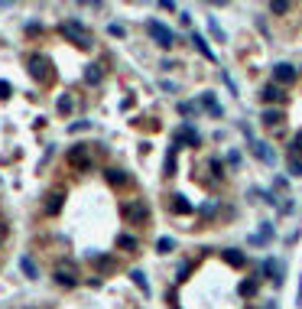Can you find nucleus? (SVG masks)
Wrapping results in <instances>:
<instances>
[{"instance_id":"1","label":"nucleus","mask_w":302,"mask_h":309,"mask_svg":"<svg viewBox=\"0 0 302 309\" xmlns=\"http://www.w3.org/2000/svg\"><path fill=\"white\" fill-rule=\"evenodd\" d=\"M62 36L72 39V43L81 46V49H91V33H88L78 20H65V23H62Z\"/></svg>"},{"instance_id":"2","label":"nucleus","mask_w":302,"mask_h":309,"mask_svg":"<svg viewBox=\"0 0 302 309\" xmlns=\"http://www.w3.org/2000/svg\"><path fill=\"white\" fill-rule=\"evenodd\" d=\"M26 68H30V75L36 81H49L52 78V62L43 56V52H33L30 59H26Z\"/></svg>"},{"instance_id":"3","label":"nucleus","mask_w":302,"mask_h":309,"mask_svg":"<svg viewBox=\"0 0 302 309\" xmlns=\"http://www.w3.org/2000/svg\"><path fill=\"white\" fill-rule=\"evenodd\" d=\"M146 33H149V39H153L156 46H163V49H169V46L176 43V33L169 30L166 23H160V20H149V23H146Z\"/></svg>"},{"instance_id":"4","label":"nucleus","mask_w":302,"mask_h":309,"mask_svg":"<svg viewBox=\"0 0 302 309\" xmlns=\"http://www.w3.org/2000/svg\"><path fill=\"white\" fill-rule=\"evenodd\" d=\"M56 283L59 286H78V267L72 264V260H59V267H56Z\"/></svg>"},{"instance_id":"5","label":"nucleus","mask_w":302,"mask_h":309,"mask_svg":"<svg viewBox=\"0 0 302 309\" xmlns=\"http://www.w3.org/2000/svg\"><path fill=\"white\" fill-rule=\"evenodd\" d=\"M123 215H127V222L143 225V222L149 218V205L143 202V198H133V202H127V205H123Z\"/></svg>"},{"instance_id":"6","label":"nucleus","mask_w":302,"mask_h":309,"mask_svg":"<svg viewBox=\"0 0 302 309\" xmlns=\"http://www.w3.org/2000/svg\"><path fill=\"white\" fill-rule=\"evenodd\" d=\"M299 78V72L289 65V62H279V65H273V85H292V81Z\"/></svg>"},{"instance_id":"7","label":"nucleus","mask_w":302,"mask_h":309,"mask_svg":"<svg viewBox=\"0 0 302 309\" xmlns=\"http://www.w3.org/2000/svg\"><path fill=\"white\" fill-rule=\"evenodd\" d=\"M68 163H72V166H78V169H91V153H88L85 143H78V147L68 153Z\"/></svg>"},{"instance_id":"8","label":"nucleus","mask_w":302,"mask_h":309,"mask_svg":"<svg viewBox=\"0 0 302 309\" xmlns=\"http://www.w3.org/2000/svg\"><path fill=\"white\" fill-rule=\"evenodd\" d=\"M198 140H202V137H198V130H195V127H189V124H182V127H179V134H176V147H179V143L198 147Z\"/></svg>"},{"instance_id":"9","label":"nucleus","mask_w":302,"mask_h":309,"mask_svg":"<svg viewBox=\"0 0 302 309\" xmlns=\"http://www.w3.org/2000/svg\"><path fill=\"white\" fill-rule=\"evenodd\" d=\"M250 150L257 153V160H263V163H266V166H273V163H276V153H273V150L266 147L263 140H253V143H250Z\"/></svg>"},{"instance_id":"10","label":"nucleus","mask_w":302,"mask_h":309,"mask_svg":"<svg viewBox=\"0 0 302 309\" xmlns=\"http://www.w3.org/2000/svg\"><path fill=\"white\" fill-rule=\"evenodd\" d=\"M263 273H270L276 286L283 283V264H279V260H263Z\"/></svg>"},{"instance_id":"11","label":"nucleus","mask_w":302,"mask_h":309,"mask_svg":"<svg viewBox=\"0 0 302 309\" xmlns=\"http://www.w3.org/2000/svg\"><path fill=\"white\" fill-rule=\"evenodd\" d=\"M221 257H224V260H228V264H231V267H244V260H247V257H244V254H241V251H237V247H224V251H221Z\"/></svg>"},{"instance_id":"12","label":"nucleus","mask_w":302,"mask_h":309,"mask_svg":"<svg viewBox=\"0 0 302 309\" xmlns=\"http://www.w3.org/2000/svg\"><path fill=\"white\" fill-rule=\"evenodd\" d=\"M169 209H173L176 215H189V212H192V202H189V198H185V195H173V202H169Z\"/></svg>"},{"instance_id":"13","label":"nucleus","mask_w":302,"mask_h":309,"mask_svg":"<svg viewBox=\"0 0 302 309\" xmlns=\"http://www.w3.org/2000/svg\"><path fill=\"white\" fill-rule=\"evenodd\" d=\"M101 78H104V72H101V65H85V81L88 85H101Z\"/></svg>"},{"instance_id":"14","label":"nucleus","mask_w":302,"mask_h":309,"mask_svg":"<svg viewBox=\"0 0 302 309\" xmlns=\"http://www.w3.org/2000/svg\"><path fill=\"white\" fill-rule=\"evenodd\" d=\"M20 270H23L30 280H36V277H39V270H36V260H33V257H20Z\"/></svg>"},{"instance_id":"15","label":"nucleus","mask_w":302,"mask_h":309,"mask_svg":"<svg viewBox=\"0 0 302 309\" xmlns=\"http://www.w3.org/2000/svg\"><path fill=\"white\" fill-rule=\"evenodd\" d=\"M192 46H195V49L202 52L205 59H215V52L208 49V43H205V36H198V33H192Z\"/></svg>"},{"instance_id":"16","label":"nucleus","mask_w":302,"mask_h":309,"mask_svg":"<svg viewBox=\"0 0 302 309\" xmlns=\"http://www.w3.org/2000/svg\"><path fill=\"white\" fill-rule=\"evenodd\" d=\"M202 105L208 108V114H215V118H221V105H218V101H215V94H211V91H205V94H202Z\"/></svg>"},{"instance_id":"17","label":"nucleus","mask_w":302,"mask_h":309,"mask_svg":"<svg viewBox=\"0 0 302 309\" xmlns=\"http://www.w3.org/2000/svg\"><path fill=\"white\" fill-rule=\"evenodd\" d=\"M260 98H263V101H283L286 94H283V88H279V85H266Z\"/></svg>"},{"instance_id":"18","label":"nucleus","mask_w":302,"mask_h":309,"mask_svg":"<svg viewBox=\"0 0 302 309\" xmlns=\"http://www.w3.org/2000/svg\"><path fill=\"white\" fill-rule=\"evenodd\" d=\"M263 124H266V127L283 124V111H279V108H266V111H263Z\"/></svg>"},{"instance_id":"19","label":"nucleus","mask_w":302,"mask_h":309,"mask_svg":"<svg viewBox=\"0 0 302 309\" xmlns=\"http://www.w3.org/2000/svg\"><path fill=\"white\" fill-rule=\"evenodd\" d=\"M104 176H107L111 185H123V182H127V173H123V169H104Z\"/></svg>"},{"instance_id":"20","label":"nucleus","mask_w":302,"mask_h":309,"mask_svg":"<svg viewBox=\"0 0 302 309\" xmlns=\"http://www.w3.org/2000/svg\"><path fill=\"white\" fill-rule=\"evenodd\" d=\"M237 293H241V296H257V280H241V286H237Z\"/></svg>"},{"instance_id":"21","label":"nucleus","mask_w":302,"mask_h":309,"mask_svg":"<svg viewBox=\"0 0 302 309\" xmlns=\"http://www.w3.org/2000/svg\"><path fill=\"white\" fill-rule=\"evenodd\" d=\"M62 198H65L62 192H52L49 195V202H46V212H49V215H56V212L62 209Z\"/></svg>"},{"instance_id":"22","label":"nucleus","mask_w":302,"mask_h":309,"mask_svg":"<svg viewBox=\"0 0 302 309\" xmlns=\"http://www.w3.org/2000/svg\"><path fill=\"white\" fill-rule=\"evenodd\" d=\"M130 277H133V283L140 286L143 293H149V283H146V273H143V270H130Z\"/></svg>"},{"instance_id":"23","label":"nucleus","mask_w":302,"mask_h":309,"mask_svg":"<svg viewBox=\"0 0 302 309\" xmlns=\"http://www.w3.org/2000/svg\"><path fill=\"white\" fill-rule=\"evenodd\" d=\"M176 150H179V147L173 143V147H169V153H166V173H169V176L176 173Z\"/></svg>"},{"instance_id":"24","label":"nucleus","mask_w":302,"mask_h":309,"mask_svg":"<svg viewBox=\"0 0 302 309\" xmlns=\"http://www.w3.org/2000/svg\"><path fill=\"white\" fill-rule=\"evenodd\" d=\"M117 247H123V251H133V247H136V238L120 235V238H117Z\"/></svg>"},{"instance_id":"25","label":"nucleus","mask_w":302,"mask_h":309,"mask_svg":"<svg viewBox=\"0 0 302 309\" xmlns=\"http://www.w3.org/2000/svg\"><path fill=\"white\" fill-rule=\"evenodd\" d=\"M208 30H211V36H215V39H221V43H224V33H221V26H218L215 17H208Z\"/></svg>"},{"instance_id":"26","label":"nucleus","mask_w":302,"mask_h":309,"mask_svg":"<svg viewBox=\"0 0 302 309\" xmlns=\"http://www.w3.org/2000/svg\"><path fill=\"white\" fill-rule=\"evenodd\" d=\"M173 238H160V241H156V251H160V254H169V251H173Z\"/></svg>"},{"instance_id":"27","label":"nucleus","mask_w":302,"mask_h":309,"mask_svg":"<svg viewBox=\"0 0 302 309\" xmlns=\"http://www.w3.org/2000/svg\"><path fill=\"white\" fill-rule=\"evenodd\" d=\"M59 111H62V114L72 111V98H68V94H62V98H59Z\"/></svg>"},{"instance_id":"28","label":"nucleus","mask_w":302,"mask_h":309,"mask_svg":"<svg viewBox=\"0 0 302 309\" xmlns=\"http://www.w3.org/2000/svg\"><path fill=\"white\" fill-rule=\"evenodd\" d=\"M270 10L273 13H289V4H286V0H276V4H270Z\"/></svg>"},{"instance_id":"29","label":"nucleus","mask_w":302,"mask_h":309,"mask_svg":"<svg viewBox=\"0 0 302 309\" xmlns=\"http://www.w3.org/2000/svg\"><path fill=\"white\" fill-rule=\"evenodd\" d=\"M289 173L292 176H302V160H289Z\"/></svg>"},{"instance_id":"30","label":"nucleus","mask_w":302,"mask_h":309,"mask_svg":"<svg viewBox=\"0 0 302 309\" xmlns=\"http://www.w3.org/2000/svg\"><path fill=\"white\" fill-rule=\"evenodd\" d=\"M107 33H111V36H123V26H117V23H111V26H107Z\"/></svg>"},{"instance_id":"31","label":"nucleus","mask_w":302,"mask_h":309,"mask_svg":"<svg viewBox=\"0 0 302 309\" xmlns=\"http://www.w3.org/2000/svg\"><path fill=\"white\" fill-rule=\"evenodd\" d=\"M179 111H182V114H195V105H192V101H185V105H179Z\"/></svg>"},{"instance_id":"32","label":"nucleus","mask_w":302,"mask_h":309,"mask_svg":"<svg viewBox=\"0 0 302 309\" xmlns=\"http://www.w3.org/2000/svg\"><path fill=\"white\" fill-rule=\"evenodd\" d=\"M85 127H88V121H78V124H72L68 130H72V134H78V130H85Z\"/></svg>"},{"instance_id":"33","label":"nucleus","mask_w":302,"mask_h":309,"mask_svg":"<svg viewBox=\"0 0 302 309\" xmlns=\"http://www.w3.org/2000/svg\"><path fill=\"white\" fill-rule=\"evenodd\" d=\"M292 147H296V150H302V130H299L296 137H292Z\"/></svg>"},{"instance_id":"34","label":"nucleus","mask_w":302,"mask_h":309,"mask_svg":"<svg viewBox=\"0 0 302 309\" xmlns=\"http://www.w3.org/2000/svg\"><path fill=\"white\" fill-rule=\"evenodd\" d=\"M7 94H10V85H7V81H0V98H7Z\"/></svg>"},{"instance_id":"35","label":"nucleus","mask_w":302,"mask_h":309,"mask_svg":"<svg viewBox=\"0 0 302 309\" xmlns=\"http://www.w3.org/2000/svg\"><path fill=\"white\" fill-rule=\"evenodd\" d=\"M4 241H7V225L0 222V244H4Z\"/></svg>"},{"instance_id":"36","label":"nucleus","mask_w":302,"mask_h":309,"mask_svg":"<svg viewBox=\"0 0 302 309\" xmlns=\"http://www.w3.org/2000/svg\"><path fill=\"white\" fill-rule=\"evenodd\" d=\"M299 296H302V290H299Z\"/></svg>"}]
</instances>
